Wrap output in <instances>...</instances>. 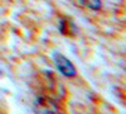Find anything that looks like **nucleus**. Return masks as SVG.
<instances>
[{"label":"nucleus","mask_w":126,"mask_h":114,"mask_svg":"<svg viewBox=\"0 0 126 114\" xmlns=\"http://www.w3.org/2000/svg\"><path fill=\"white\" fill-rule=\"evenodd\" d=\"M53 58H54V64H56L58 71L61 72L62 75H64L67 77L76 76V72L77 71H76L75 66L72 65V62L67 57H64V56L61 55V53H54Z\"/></svg>","instance_id":"nucleus-1"},{"label":"nucleus","mask_w":126,"mask_h":114,"mask_svg":"<svg viewBox=\"0 0 126 114\" xmlns=\"http://www.w3.org/2000/svg\"><path fill=\"white\" fill-rule=\"evenodd\" d=\"M34 109L39 113H57L59 112V107L54 99L48 95H42L37 99Z\"/></svg>","instance_id":"nucleus-2"},{"label":"nucleus","mask_w":126,"mask_h":114,"mask_svg":"<svg viewBox=\"0 0 126 114\" xmlns=\"http://www.w3.org/2000/svg\"><path fill=\"white\" fill-rule=\"evenodd\" d=\"M82 1L85 3L86 6H88L92 10H98L101 8V4H102L101 0H82Z\"/></svg>","instance_id":"nucleus-3"}]
</instances>
